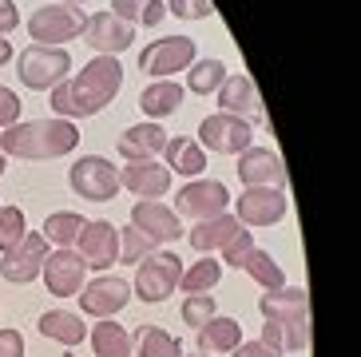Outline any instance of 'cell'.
I'll list each match as a JSON object with an SVG mask.
<instances>
[{
    "instance_id": "8992f818",
    "label": "cell",
    "mask_w": 361,
    "mask_h": 357,
    "mask_svg": "<svg viewBox=\"0 0 361 357\" xmlns=\"http://www.w3.org/2000/svg\"><path fill=\"white\" fill-rule=\"evenodd\" d=\"M199 147L214 151V155H243L246 147H255V127L243 116L214 111L199 123Z\"/></svg>"
},
{
    "instance_id": "6da1fadb",
    "label": "cell",
    "mask_w": 361,
    "mask_h": 357,
    "mask_svg": "<svg viewBox=\"0 0 361 357\" xmlns=\"http://www.w3.org/2000/svg\"><path fill=\"white\" fill-rule=\"evenodd\" d=\"M123 87V63L119 56H96L87 60L84 72L68 75L64 84H56L48 104H52L56 119H87L99 116Z\"/></svg>"
},
{
    "instance_id": "f1b7e54d",
    "label": "cell",
    "mask_w": 361,
    "mask_h": 357,
    "mask_svg": "<svg viewBox=\"0 0 361 357\" xmlns=\"http://www.w3.org/2000/svg\"><path fill=\"white\" fill-rule=\"evenodd\" d=\"M80 231H84V214H75V210H56V214L44 219V238L56 250H72Z\"/></svg>"
},
{
    "instance_id": "ab89813d",
    "label": "cell",
    "mask_w": 361,
    "mask_h": 357,
    "mask_svg": "<svg viewBox=\"0 0 361 357\" xmlns=\"http://www.w3.org/2000/svg\"><path fill=\"white\" fill-rule=\"evenodd\" d=\"M20 111H24L20 95L12 92V87H4V84H0V127L20 123Z\"/></svg>"
},
{
    "instance_id": "30bf717a",
    "label": "cell",
    "mask_w": 361,
    "mask_h": 357,
    "mask_svg": "<svg viewBox=\"0 0 361 357\" xmlns=\"http://www.w3.org/2000/svg\"><path fill=\"white\" fill-rule=\"evenodd\" d=\"M234 210H238L234 219L243 226H274V222L286 219L290 199H286V190H278V187H246L234 199Z\"/></svg>"
},
{
    "instance_id": "f546056e",
    "label": "cell",
    "mask_w": 361,
    "mask_h": 357,
    "mask_svg": "<svg viewBox=\"0 0 361 357\" xmlns=\"http://www.w3.org/2000/svg\"><path fill=\"white\" fill-rule=\"evenodd\" d=\"M92 349L96 357H131V334L119 322L104 317L99 326H92Z\"/></svg>"
},
{
    "instance_id": "484cf974",
    "label": "cell",
    "mask_w": 361,
    "mask_h": 357,
    "mask_svg": "<svg viewBox=\"0 0 361 357\" xmlns=\"http://www.w3.org/2000/svg\"><path fill=\"white\" fill-rule=\"evenodd\" d=\"M258 310L262 317H310V294L302 286H282L274 294H262Z\"/></svg>"
},
{
    "instance_id": "ac0fdd59",
    "label": "cell",
    "mask_w": 361,
    "mask_h": 357,
    "mask_svg": "<svg viewBox=\"0 0 361 357\" xmlns=\"http://www.w3.org/2000/svg\"><path fill=\"white\" fill-rule=\"evenodd\" d=\"M119 187H128L135 199H163L171 190V171L155 159H135L119 167Z\"/></svg>"
},
{
    "instance_id": "d4e9b609",
    "label": "cell",
    "mask_w": 361,
    "mask_h": 357,
    "mask_svg": "<svg viewBox=\"0 0 361 357\" xmlns=\"http://www.w3.org/2000/svg\"><path fill=\"white\" fill-rule=\"evenodd\" d=\"M179 104H183V87L175 84V80H155V84H147L143 95H139V107H143V116H147L151 123L175 116Z\"/></svg>"
},
{
    "instance_id": "9c48e42d",
    "label": "cell",
    "mask_w": 361,
    "mask_h": 357,
    "mask_svg": "<svg viewBox=\"0 0 361 357\" xmlns=\"http://www.w3.org/2000/svg\"><path fill=\"white\" fill-rule=\"evenodd\" d=\"M191 63H195V40L191 36H163V40H151L147 48L139 52V72L155 75V80L187 72Z\"/></svg>"
},
{
    "instance_id": "5b68a950",
    "label": "cell",
    "mask_w": 361,
    "mask_h": 357,
    "mask_svg": "<svg viewBox=\"0 0 361 357\" xmlns=\"http://www.w3.org/2000/svg\"><path fill=\"white\" fill-rule=\"evenodd\" d=\"M84 8H72V4H44L28 16V36L32 44H48V48H64L68 40L84 36Z\"/></svg>"
},
{
    "instance_id": "836d02e7",
    "label": "cell",
    "mask_w": 361,
    "mask_h": 357,
    "mask_svg": "<svg viewBox=\"0 0 361 357\" xmlns=\"http://www.w3.org/2000/svg\"><path fill=\"white\" fill-rule=\"evenodd\" d=\"M139 357H183V341L163 326H143L139 329Z\"/></svg>"
},
{
    "instance_id": "1f68e13d",
    "label": "cell",
    "mask_w": 361,
    "mask_h": 357,
    "mask_svg": "<svg viewBox=\"0 0 361 357\" xmlns=\"http://www.w3.org/2000/svg\"><path fill=\"white\" fill-rule=\"evenodd\" d=\"M226 63L223 60H195L191 68H187V92H195V95H214L219 87H223V80H226Z\"/></svg>"
},
{
    "instance_id": "60d3db41",
    "label": "cell",
    "mask_w": 361,
    "mask_h": 357,
    "mask_svg": "<svg viewBox=\"0 0 361 357\" xmlns=\"http://www.w3.org/2000/svg\"><path fill=\"white\" fill-rule=\"evenodd\" d=\"M0 357H24V334L20 329H0Z\"/></svg>"
},
{
    "instance_id": "ee69618b",
    "label": "cell",
    "mask_w": 361,
    "mask_h": 357,
    "mask_svg": "<svg viewBox=\"0 0 361 357\" xmlns=\"http://www.w3.org/2000/svg\"><path fill=\"white\" fill-rule=\"evenodd\" d=\"M8 60H12V44L4 40V36H0V68H4V63H8Z\"/></svg>"
},
{
    "instance_id": "7402d4cb",
    "label": "cell",
    "mask_w": 361,
    "mask_h": 357,
    "mask_svg": "<svg viewBox=\"0 0 361 357\" xmlns=\"http://www.w3.org/2000/svg\"><path fill=\"white\" fill-rule=\"evenodd\" d=\"M163 167L171 175H183V178H199L207 171V151L199 147V139L191 135H167V147H163Z\"/></svg>"
},
{
    "instance_id": "74e56055",
    "label": "cell",
    "mask_w": 361,
    "mask_h": 357,
    "mask_svg": "<svg viewBox=\"0 0 361 357\" xmlns=\"http://www.w3.org/2000/svg\"><path fill=\"white\" fill-rule=\"evenodd\" d=\"M167 12H175L179 20H207L214 4L211 0H167Z\"/></svg>"
},
{
    "instance_id": "d6986e66",
    "label": "cell",
    "mask_w": 361,
    "mask_h": 357,
    "mask_svg": "<svg viewBox=\"0 0 361 357\" xmlns=\"http://www.w3.org/2000/svg\"><path fill=\"white\" fill-rule=\"evenodd\" d=\"M219 107L231 111V116H250L255 123H266V111H262V99H258V87L250 75H226L223 87H219Z\"/></svg>"
},
{
    "instance_id": "f35d334b",
    "label": "cell",
    "mask_w": 361,
    "mask_h": 357,
    "mask_svg": "<svg viewBox=\"0 0 361 357\" xmlns=\"http://www.w3.org/2000/svg\"><path fill=\"white\" fill-rule=\"evenodd\" d=\"M250 246H255V231H246V226H243V231H238L223 250H219V254H223V266H238V258H243Z\"/></svg>"
},
{
    "instance_id": "2e32d148",
    "label": "cell",
    "mask_w": 361,
    "mask_h": 357,
    "mask_svg": "<svg viewBox=\"0 0 361 357\" xmlns=\"http://www.w3.org/2000/svg\"><path fill=\"white\" fill-rule=\"evenodd\" d=\"M44 286H48V294L56 298H72L84 290V278H87V262L80 258L75 250H56L44 258Z\"/></svg>"
},
{
    "instance_id": "9a60e30c",
    "label": "cell",
    "mask_w": 361,
    "mask_h": 357,
    "mask_svg": "<svg viewBox=\"0 0 361 357\" xmlns=\"http://www.w3.org/2000/svg\"><path fill=\"white\" fill-rule=\"evenodd\" d=\"M84 40L87 48H96L99 56H119V52H128L131 44H135V28L131 24H123L116 16V12H92L84 24Z\"/></svg>"
},
{
    "instance_id": "7dc6e473",
    "label": "cell",
    "mask_w": 361,
    "mask_h": 357,
    "mask_svg": "<svg viewBox=\"0 0 361 357\" xmlns=\"http://www.w3.org/2000/svg\"><path fill=\"white\" fill-rule=\"evenodd\" d=\"M183 357H207V353H183Z\"/></svg>"
},
{
    "instance_id": "cb8c5ba5",
    "label": "cell",
    "mask_w": 361,
    "mask_h": 357,
    "mask_svg": "<svg viewBox=\"0 0 361 357\" xmlns=\"http://www.w3.org/2000/svg\"><path fill=\"white\" fill-rule=\"evenodd\" d=\"M195 334H199V353H234V349L243 346V326L234 317H223V314H214Z\"/></svg>"
},
{
    "instance_id": "7a4b0ae2",
    "label": "cell",
    "mask_w": 361,
    "mask_h": 357,
    "mask_svg": "<svg viewBox=\"0 0 361 357\" xmlns=\"http://www.w3.org/2000/svg\"><path fill=\"white\" fill-rule=\"evenodd\" d=\"M75 143H80V131H75L72 119H24V123L4 127V135H0L4 155L32 159V163L72 155Z\"/></svg>"
},
{
    "instance_id": "603a6c76",
    "label": "cell",
    "mask_w": 361,
    "mask_h": 357,
    "mask_svg": "<svg viewBox=\"0 0 361 357\" xmlns=\"http://www.w3.org/2000/svg\"><path fill=\"white\" fill-rule=\"evenodd\" d=\"M238 231H243V222L234 219V214H214V219H202L199 226H191V231H187V242H191V250H199V254H214V250H223Z\"/></svg>"
},
{
    "instance_id": "44dd1931",
    "label": "cell",
    "mask_w": 361,
    "mask_h": 357,
    "mask_svg": "<svg viewBox=\"0 0 361 357\" xmlns=\"http://www.w3.org/2000/svg\"><path fill=\"white\" fill-rule=\"evenodd\" d=\"M116 147H119V155L128 159V163H135V159H159L163 147H167V131L147 119V123L128 127V131L116 139Z\"/></svg>"
},
{
    "instance_id": "4316f807",
    "label": "cell",
    "mask_w": 361,
    "mask_h": 357,
    "mask_svg": "<svg viewBox=\"0 0 361 357\" xmlns=\"http://www.w3.org/2000/svg\"><path fill=\"white\" fill-rule=\"evenodd\" d=\"M40 334L52 337V341H60V346H80L87 337V326L80 314H68V310H48V314H40Z\"/></svg>"
},
{
    "instance_id": "52a82bcc",
    "label": "cell",
    "mask_w": 361,
    "mask_h": 357,
    "mask_svg": "<svg viewBox=\"0 0 361 357\" xmlns=\"http://www.w3.org/2000/svg\"><path fill=\"white\" fill-rule=\"evenodd\" d=\"M68 183L80 199L87 202H107L119 195V167H111L104 155H84L75 159L72 171H68Z\"/></svg>"
},
{
    "instance_id": "ffe728a7",
    "label": "cell",
    "mask_w": 361,
    "mask_h": 357,
    "mask_svg": "<svg viewBox=\"0 0 361 357\" xmlns=\"http://www.w3.org/2000/svg\"><path fill=\"white\" fill-rule=\"evenodd\" d=\"M258 341L278 353H302L310 346V317H266Z\"/></svg>"
},
{
    "instance_id": "d590c367",
    "label": "cell",
    "mask_w": 361,
    "mask_h": 357,
    "mask_svg": "<svg viewBox=\"0 0 361 357\" xmlns=\"http://www.w3.org/2000/svg\"><path fill=\"white\" fill-rule=\"evenodd\" d=\"M151 250H159V246H151V238L147 234H139L135 226H123V231H119V262L139 266Z\"/></svg>"
},
{
    "instance_id": "5bb4252c",
    "label": "cell",
    "mask_w": 361,
    "mask_h": 357,
    "mask_svg": "<svg viewBox=\"0 0 361 357\" xmlns=\"http://www.w3.org/2000/svg\"><path fill=\"white\" fill-rule=\"evenodd\" d=\"M75 246H80L75 254H80L92 270H111V266L119 262V231L107 219L84 222V231H80Z\"/></svg>"
},
{
    "instance_id": "4fadbf2b",
    "label": "cell",
    "mask_w": 361,
    "mask_h": 357,
    "mask_svg": "<svg viewBox=\"0 0 361 357\" xmlns=\"http://www.w3.org/2000/svg\"><path fill=\"white\" fill-rule=\"evenodd\" d=\"M131 226L139 234H147L151 246H167V242L183 238V219L171 207H163L159 199H139L131 207Z\"/></svg>"
},
{
    "instance_id": "d6a6232c",
    "label": "cell",
    "mask_w": 361,
    "mask_h": 357,
    "mask_svg": "<svg viewBox=\"0 0 361 357\" xmlns=\"http://www.w3.org/2000/svg\"><path fill=\"white\" fill-rule=\"evenodd\" d=\"M183 294H211L214 286L223 282V262H214L211 254L202 258V262H191L183 270Z\"/></svg>"
},
{
    "instance_id": "4dcf8cb0",
    "label": "cell",
    "mask_w": 361,
    "mask_h": 357,
    "mask_svg": "<svg viewBox=\"0 0 361 357\" xmlns=\"http://www.w3.org/2000/svg\"><path fill=\"white\" fill-rule=\"evenodd\" d=\"M107 12H116L123 24H147V28H155V24L167 16V4L163 0H111V8Z\"/></svg>"
},
{
    "instance_id": "b9f144b4",
    "label": "cell",
    "mask_w": 361,
    "mask_h": 357,
    "mask_svg": "<svg viewBox=\"0 0 361 357\" xmlns=\"http://www.w3.org/2000/svg\"><path fill=\"white\" fill-rule=\"evenodd\" d=\"M12 28H20V12L12 0H0V36H8Z\"/></svg>"
},
{
    "instance_id": "277c9868",
    "label": "cell",
    "mask_w": 361,
    "mask_h": 357,
    "mask_svg": "<svg viewBox=\"0 0 361 357\" xmlns=\"http://www.w3.org/2000/svg\"><path fill=\"white\" fill-rule=\"evenodd\" d=\"M183 278V258L171 250H151L135 270V298H143L147 305H159L175 294V286Z\"/></svg>"
},
{
    "instance_id": "7c38bea8",
    "label": "cell",
    "mask_w": 361,
    "mask_h": 357,
    "mask_svg": "<svg viewBox=\"0 0 361 357\" xmlns=\"http://www.w3.org/2000/svg\"><path fill=\"white\" fill-rule=\"evenodd\" d=\"M80 310H84L87 317H116L123 305L131 302V286L123 282V278H116V274H99V278H92V282L80 290Z\"/></svg>"
},
{
    "instance_id": "7bdbcfd3",
    "label": "cell",
    "mask_w": 361,
    "mask_h": 357,
    "mask_svg": "<svg viewBox=\"0 0 361 357\" xmlns=\"http://www.w3.org/2000/svg\"><path fill=\"white\" fill-rule=\"evenodd\" d=\"M234 357H282V353L270 349V346H262V341H246V346L234 349Z\"/></svg>"
},
{
    "instance_id": "e0dca14e",
    "label": "cell",
    "mask_w": 361,
    "mask_h": 357,
    "mask_svg": "<svg viewBox=\"0 0 361 357\" xmlns=\"http://www.w3.org/2000/svg\"><path fill=\"white\" fill-rule=\"evenodd\" d=\"M238 178L243 187H286V167H282V155L270 147H246L238 155Z\"/></svg>"
},
{
    "instance_id": "8fae6325",
    "label": "cell",
    "mask_w": 361,
    "mask_h": 357,
    "mask_svg": "<svg viewBox=\"0 0 361 357\" xmlns=\"http://www.w3.org/2000/svg\"><path fill=\"white\" fill-rule=\"evenodd\" d=\"M44 258H48V238L44 234H24L0 262V278L12 286H28L40 278L44 270Z\"/></svg>"
},
{
    "instance_id": "83f0119b",
    "label": "cell",
    "mask_w": 361,
    "mask_h": 357,
    "mask_svg": "<svg viewBox=\"0 0 361 357\" xmlns=\"http://www.w3.org/2000/svg\"><path fill=\"white\" fill-rule=\"evenodd\" d=\"M234 270H246V274H250V278H255V282L266 290V294H274V290H282V286H286V274H282V266H278L266 250H258V246H250V250L238 258V266H234Z\"/></svg>"
},
{
    "instance_id": "ba28073f",
    "label": "cell",
    "mask_w": 361,
    "mask_h": 357,
    "mask_svg": "<svg viewBox=\"0 0 361 357\" xmlns=\"http://www.w3.org/2000/svg\"><path fill=\"white\" fill-rule=\"evenodd\" d=\"M226 207H231V190H226V183H219V178H191L187 187L175 195V214L179 219H214V214H226Z\"/></svg>"
},
{
    "instance_id": "bcb514c9",
    "label": "cell",
    "mask_w": 361,
    "mask_h": 357,
    "mask_svg": "<svg viewBox=\"0 0 361 357\" xmlns=\"http://www.w3.org/2000/svg\"><path fill=\"white\" fill-rule=\"evenodd\" d=\"M0 175H4V151H0Z\"/></svg>"
},
{
    "instance_id": "8d00e7d4",
    "label": "cell",
    "mask_w": 361,
    "mask_h": 357,
    "mask_svg": "<svg viewBox=\"0 0 361 357\" xmlns=\"http://www.w3.org/2000/svg\"><path fill=\"white\" fill-rule=\"evenodd\" d=\"M214 314H219V310H214V294H187L183 298V326L202 329Z\"/></svg>"
},
{
    "instance_id": "f6af8a7d",
    "label": "cell",
    "mask_w": 361,
    "mask_h": 357,
    "mask_svg": "<svg viewBox=\"0 0 361 357\" xmlns=\"http://www.w3.org/2000/svg\"><path fill=\"white\" fill-rule=\"evenodd\" d=\"M52 4H72V8H80V4H87V0H52Z\"/></svg>"
},
{
    "instance_id": "e575fe53",
    "label": "cell",
    "mask_w": 361,
    "mask_h": 357,
    "mask_svg": "<svg viewBox=\"0 0 361 357\" xmlns=\"http://www.w3.org/2000/svg\"><path fill=\"white\" fill-rule=\"evenodd\" d=\"M28 234V219L20 207H0V254H8Z\"/></svg>"
},
{
    "instance_id": "3957f363",
    "label": "cell",
    "mask_w": 361,
    "mask_h": 357,
    "mask_svg": "<svg viewBox=\"0 0 361 357\" xmlns=\"http://www.w3.org/2000/svg\"><path fill=\"white\" fill-rule=\"evenodd\" d=\"M72 72V56L68 48H48V44H28L16 56V75L28 92H52L56 84H64Z\"/></svg>"
}]
</instances>
